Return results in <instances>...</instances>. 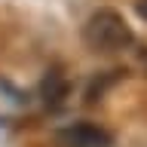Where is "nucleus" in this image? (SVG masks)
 Instances as JSON below:
<instances>
[{"instance_id":"obj_1","label":"nucleus","mask_w":147,"mask_h":147,"mask_svg":"<svg viewBox=\"0 0 147 147\" xmlns=\"http://www.w3.org/2000/svg\"><path fill=\"white\" fill-rule=\"evenodd\" d=\"M132 40L135 34L117 9H98L83 25V43L92 52H119V49H129Z\"/></svg>"},{"instance_id":"obj_2","label":"nucleus","mask_w":147,"mask_h":147,"mask_svg":"<svg viewBox=\"0 0 147 147\" xmlns=\"http://www.w3.org/2000/svg\"><path fill=\"white\" fill-rule=\"evenodd\" d=\"M55 144L58 147H110L113 135L95 123H74V126H64L55 132Z\"/></svg>"},{"instance_id":"obj_3","label":"nucleus","mask_w":147,"mask_h":147,"mask_svg":"<svg viewBox=\"0 0 147 147\" xmlns=\"http://www.w3.org/2000/svg\"><path fill=\"white\" fill-rule=\"evenodd\" d=\"M43 95L46 104H61V98L67 95V80L61 71H49V77L43 80Z\"/></svg>"},{"instance_id":"obj_4","label":"nucleus","mask_w":147,"mask_h":147,"mask_svg":"<svg viewBox=\"0 0 147 147\" xmlns=\"http://www.w3.org/2000/svg\"><path fill=\"white\" fill-rule=\"evenodd\" d=\"M138 16L147 18V0H138Z\"/></svg>"}]
</instances>
